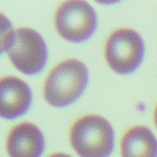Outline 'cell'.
I'll return each instance as SVG.
<instances>
[{
	"mask_svg": "<svg viewBox=\"0 0 157 157\" xmlns=\"http://www.w3.org/2000/svg\"><path fill=\"white\" fill-rule=\"evenodd\" d=\"M98 2H102V4H113V2H117L119 0H96Z\"/></svg>",
	"mask_w": 157,
	"mask_h": 157,
	"instance_id": "obj_12",
	"label": "cell"
},
{
	"mask_svg": "<svg viewBox=\"0 0 157 157\" xmlns=\"http://www.w3.org/2000/svg\"><path fill=\"white\" fill-rule=\"evenodd\" d=\"M6 53L12 65L25 74L38 72L47 59V49L42 37L28 27L13 29Z\"/></svg>",
	"mask_w": 157,
	"mask_h": 157,
	"instance_id": "obj_4",
	"label": "cell"
},
{
	"mask_svg": "<svg viewBox=\"0 0 157 157\" xmlns=\"http://www.w3.org/2000/svg\"><path fill=\"white\" fill-rule=\"evenodd\" d=\"M120 157H157V137L146 125L128 128L119 141Z\"/></svg>",
	"mask_w": 157,
	"mask_h": 157,
	"instance_id": "obj_8",
	"label": "cell"
},
{
	"mask_svg": "<svg viewBox=\"0 0 157 157\" xmlns=\"http://www.w3.org/2000/svg\"><path fill=\"white\" fill-rule=\"evenodd\" d=\"M49 157H71V156H69L64 152H55V153H52Z\"/></svg>",
	"mask_w": 157,
	"mask_h": 157,
	"instance_id": "obj_11",
	"label": "cell"
},
{
	"mask_svg": "<svg viewBox=\"0 0 157 157\" xmlns=\"http://www.w3.org/2000/svg\"><path fill=\"white\" fill-rule=\"evenodd\" d=\"M5 146L10 157H40L44 139L37 125L23 121L9 130Z\"/></svg>",
	"mask_w": 157,
	"mask_h": 157,
	"instance_id": "obj_6",
	"label": "cell"
},
{
	"mask_svg": "<svg viewBox=\"0 0 157 157\" xmlns=\"http://www.w3.org/2000/svg\"><path fill=\"white\" fill-rule=\"evenodd\" d=\"M70 145L80 157H109L114 150V130L97 114L76 119L69 131Z\"/></svg>",
	"mask_w": 157,
	"mask_h": 157,
	"instance_id": "obj_1",
	"label": "cell"
},
{
	"mask_svg": "<svg viewBox=\"0 0 157 157\" xmlns=\"http://www.w3.org/2000/svg\"><path fill=\"white\" fill-rule=\"evenodd\" d=\"M152 119H153V124H155V128L157 130V103L153 108V112H152Z\"/></svg>",
	"mask_w": 157,
	"mask_h": 157,
	"instance_id": "obj_10",
	"label": "cell"
},
{
	"mask_svg": "<svg viewBox=\"0 0 157 157\" xmlns=\"http://www.w3.org/2000/svg\"><path fill=\"white\" fill-rule=\"evenodd\" d=\"M12 32L13 29L11 28L10 21L2 13H0V53L2 50H6V47Z\"/></svg>",
	"mask_w": 157,
	"mask_h": 157,
	"instance_id": "obj_9",
	"label": "cell"
},
{
	"mask_svg": "<svg viewBox=\"0 0 157 157\" xmlns=\"http://www.w3.org/2000/svg\"><path fill=\"white\" fill-rule=\"evenodd\" d=\"M31 104L28 85L16 76L0 77V117L12 119L22 115Z\"/></svg>",
	"mask_w": 157,
	"mask_h": 157,
	"instance_id": "obj_7",
	"label": "cell"
},
{
	"mask_svg": "<svg viewBox=\"0 0 157 157\" xmlns=\"http://www.w3.org/2000/svg\"><path fill=\"white\" fill-rule=\"evenodd\" d=\"M54 23L63 38L81 42L93 33L97 18L94 10L85 0H65L55 11Z\"/></svg>",
	"mask_w": 157,
	"mask_h": 157,
	"instance_id": "obj_5",
	"label": "cell"
},
{
	"mask_svg": "<svg viewBox=\"0 0 157 157\" xmlns=\"http://www.w3.org/2000/svg\"><path fill=\"white\" fill-rule=\"evenodd\" d=\"M145 45L141 36L131 28L114 29L104 44V58L108 66L118 74L135 71L142 63Z\"/></svg>",
	"mask_w": 157,
	"mask_h": 157,
	"instance_id": "obj_3",
	"label": "cell"
},
{
	"mask_svg": "<svg viewBox=\"0 0 157 157\" xmlns=\"http://www.w3.org/2000/svg\"><path fill=\"white\" fill-rule=\"evenodd\" d=\"M88 81L86 66L76 59H66L55 65L45 77L44 99L54 107H64L76 101Z\"/></svg>",
	"mask_w": 157,
	"mask_h": 157,
	"instance_id": "obj_2",
	"label": "cell"
}]
</instances>
